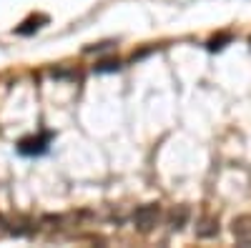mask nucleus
Masks as SVG:
<instances>
[{
    "label": "nucleus",
    "instance_id": "1",
    "mask_svg": "<svg viewBox=\"0 0 251 248\" xmlns=\"http://www.w3.org/2000/svg\"><path fill=\"white\" fill-rule=\"evenodd\" d=\"M50 140H53V133L23 138V140L18 143V153H20V156H28V158H33V156H43V153H48V148H50Z\"/></svg>",
    "mask_w": 251,
    "mask_h": 248
}]
</instances>
